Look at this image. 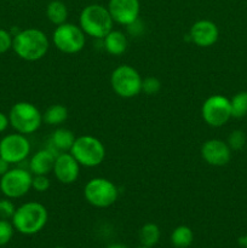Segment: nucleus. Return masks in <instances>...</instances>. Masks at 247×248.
Masks as SVG:
<instances>
[{"mask_svg": "<svg viewBox=\"0 0 247 248\" xmlns=\"http://www.w3.org/2000/svg\"><path fill=\"white\" fill-rule=\"evenodd\" d=\"M85 200L96 208H107L116 202L119 190L115 184L107 178L96 177L85 184Z\"/></svg>", "mask_w": 247, "mask_h": 248, "instance_id": "obj_7", "label": "nucleus"}, {"mask_svg": "<svg viewBox=\"0 0 247 248\" xmlns=\"http://www.w3.org/2000/svg\"><path fill=\"white\" fill-rule=\"evenodd\" d=\"M137 248H149V247H145V246H140V247H137Z\"/></svg>", "mask_w": 247, "mask_h": 248, "instance_id": "obj_36", "label": "nucleus"}, {"mask_svg": "<svg viewBox=\"0 0 247 248\" xmlns=\"http://www.w3.org/2000/svg\"><path fill=\"white\" fill-rule=\"evenodd\" d=\"M53 248H65V247H62V246H56V247H53Z\"/></svg>", "mask_w": 247, "mask_h": 248, "instance_id": "obj_35", "label": "nucleus"}, {"mask_svg": "<svg viewBox=\"0 0 247 248\" xmlns=\"http://www.w3.org/2000/svg\"><path fill=\"white\" fill-rule=\"evenodd\" d=\"M227 143L232 150H240L246 143V136L241 130H234L228 137Z\"/></svg>", "mask_w": 247, "mask_h": 248, "instance_id": "obj_26", "label": "nucleus"}, {"mask_svg": "<svg viewBox=\"0 0 247 248\" xmlns=\"http://www.w3.org/2000/svg\"><path fill=\"white\" fill-rule=\"evenodd\" d=\"M69 153L80 166L84 167H97L106 159L104 144L98 138L90 135L77 137Z\"/></svg>", "mask_w": 247, "mask_h": 248, "instance_id": "obj_5", "label": "nucleus"}, {"mask_svg": "<svg viewBox=\"0 0 247 248\" xmlns=\"http://www.w3.org/2000/svg\"><path fill=\"white\" fill-rule=\"evenodd\" d=\"M240 244H241L242 247L247 248V235H245V236H242L241 239H240Z\"/></svg>", "mask_w": 247, "mask_h": 248, "instance_id": "obj_33", "label": "nucleus"}, {"mask_svg": "<svg viewBox=\"0 0 247 248\" xmlns=\"http://www.w3.org/2000/svg\"><path fill=\"white\" fill-rule=\"evenodd\" d=\"M10 125V120H9V115H5L4 113L0 111V133L4 132Z\"/></svg>", "mask_w": 247, "mask_h": 248, "instance_id": "obj_31", "label": "nucleus"}, {"mask_svg": "<svg viewBox=\"0 0 247 248\" xmlns=\"http://www.w3.org/2000/svg\"><path fill=\"white\" fill-rule=\"evenodd\" d=\"M142 77L137 69L128 64H120L110 75L113 91L121 98H133L142 92Z\"/></svg>", "mask_w": 247, "mask_h": 248, "instance_id": "obj_6", "label": "nucleus"}, {"mask_svg": "<svg viewBox=\"0 0 247 248\" xmlns=\"http://www.w3.org/2000/svg\"><path fill=\"white\" fill-rule=\"evenodd\" d=\"M15 212H16V206L14 205L11 199L6 198L0 200V219H12Z\"/></svg>", "mask_w": 247, "mask_h": 248, "instance_id": "obj_27", "label": "nucleus"}, {"mask_svg": "<svg viewBox=\"0 0 247 248\" xmlns=\"http://www.w3.org/2000/svg\"><path fill=\"white\" fill-rule=\"evenodd\" d=\"M31 149L28 138L18 132L5 136L0 140V157L11 165L24 161L31 154Z\"/></svg>", "mask_w": 247, "mask_h": 248, "instance_id": "obj_11", "label": "nucleus"}, {"mask_svg": "<svg viewBox=\"0 0 247 248\" xmlns=\"http://www.w3.org/2000/svg\"><path fill=\"white\" fill-rule=\"evenodd\" d=\"M201 156L211 166H225L232 159V149L227 142L222 140H206L201 147Z\"/></svg>", "mask_w": 247, "mask_h": 248, "instance_id": "obj_14", "label": "nucleus"}, {"mask_svg": "<svg viewBox=\"0 0 247 248\" xmlns=\"http://www.w3.org/2000/svg\"><path fill=\"white\" fill-rule=\"evenodd\" d=\"M103 46L107 52L111 56H121L128 47L127 36L121 31L111 29L103 39Z\"/></svg>", "mask_w": 247, "mask_h": 248, "instance_id": "obj_17", "label": "nucleus"}, {"mask_svg": "<svg viewBox=\"0 0 247 248\" xmlns=\"http://www.w3.org/2000/svg\"><path fill=\"white\" fill-rule=\"evenodd\" d=\"M14 232L15 228L12 223H10L9 220L0 219V247L5 246L11 241Z\"/></svg>", "mask_w": 247, "mask_h": 248, "instance_id": "obj_25", "label": "nucleus"}, {"mask_svg": "<svg viewBox=\"0 0 247 248\" xmlns=\"http://www.w3.org/2000/svg\"><path fill=\"white\" fill-rule=\"evenodd\" d=\"M52 43L57 50L67 55H75L85 47L86 34L80 26L73 23H65L56 26L52 33Z\"/></svg>", "mask_w": 247, "mask_h": 248, "instance_id": "obj_8", "label": "nucleus"}, {"mask_svg": "<svg viewBox=\"0 0 247 248\" xmlns=\"http://www.w3.org/2000/svg\"><path fill=\"white\" fill-rule=\"evenodd\" d=\"M9 120L16 132L27 136L40 128L43 114L31 102H17L10 109Z\"/></svg>", "mask_w": 247, "mask_h": 248, "instance_id": "obj_4", "label": "nucleus"}, {"mask_svg": "<svg viewBox=\"0 0 247 248\" xmlns=\"http://www.w3.org/2000/svg\"><path fill=\"white\" fill-rule=\"evenodd\" d=\"M46 17L55 26H60L67 22L68 7L61 0H52L46 6Z\"/></svg>", "mask_w": 247, "mask_h": 248, "instance_id": "obj_19", "label": "nucleus"}, {"mask_svg": "<svg viewBox=\"0 0 247 248\" xmlns=\"http://www.w3.org/2000/svg\"><path fill=\"white\" fill-rule=\"evenodd\" d=\"M232 118L241 119L247 115V91L237 92L230 99Z\"/></svg>", "mask_w": 247, "mask_h": 248, "instance_id": "obj_23", "label": "nucleus"}, {"mask_svg": "<svg viewBox=\"0 0 247 248\" xmlns=\"http://www.w3.org/2000/svg\"><path fill=\"white\" fill-rule=\"evenodd\" d=\"M201 115L211 127H222L232 118L230 99L222 94L210 96L201 107Z\"/></svg>", "mask_w": 247, "mask_h": 248, "instance_id": "obj_10", "label": "nucleus"}, {"mask_svg": "<svg viewBox=\"0 0 247 248\" xmlns=\"http://www.w3.org/2000/svg\"><path fill=\"white\" fill-rule=\"evenodd\" d=\"M193 240L194 232L188 225H178L171 234V244L176 248H188Z\"/></svg>", "mask_w": 247, "mask_h": 248, "instance_id": "obj_22", "label": "nucleus"}, {"mask_svg": "<svg viewBox=\"0 0 247 248\" xmlns=\"http://www.w3.org/2000/svg\"><path fill=\"white\" fill-rule=\"evenodd\" d=\"M48 47V38L40 29L27 28L14 35L12 50L19 58L28 62H35L45 57Z\"/></svg>", "mask_w": 247, "mask_h": 248, "instance_id": "obj_1", "label": "nucleus"}, {"mask_svg": "<svg viewBox=\"0 0 247 248\" xmlns=\"http://www.w3.org/2000/svg\"><path fill=\"white\" fill-rule=\"evenodd\" d=\"M68 119V109L63 104H52L43 114V123L50 126H60Z\"/></svg>", "mask_w": 247, "mask_h": 248, "instance_id": "obj_20", "label": "nucleus"}, {"mask_svg": "<svg viewBox=\"0 0 247 248\" xmlns=\"http://www.w3.org/2000/svg\"><path fill=\"white\" fill-rule=\"evenodd\" d=\"M31 171L23 169H10L0 177V190L7 199H19L27 195L31 189Z\"/></svg>", "mask_w": 247, "mask_h": 248, "instance_id": "obj_9", "label": "nucleus"}, {"mask_svg": "<svg viewBox=\"0 0 247 248\" xmlns=\"http://www.w3.org/2000/svg\"><path fill=\"white\" fill-rule=\"evenodd\" d=\"M56 156L57 155L51 149H41L36 152L31 156L29 162V171L31 174L38 176V174H45L47 176L50 172H52L53 165H55Z\"/></svg>", "mask_w": 247, "mask_h": 248, "instance_id": "obj_16", "label": "nucleus"}, {"mask_svg": "<svg viewBox=\"0 0 247 248\" xmlns=\"http://www.w3.org/2000/svg\"><path fill=\"white\" fill-rule=\"evenodd\" d=\"M75 140H77V137L69 128H56L51 135V143L55 147V149L60 150L61 153L70 152Z\"/></svg>", "mask_w": 247, "mask_h": 248, "instance_id": "obj_18", "label": "nucleus"}, {"mask_svg": "<svg viewBox=\"0 0 247 248\" xmlns=\"http://www.w3.org/2000/svg\"><path fill=\"white\" fill-rule=\"evenodd\" d=\"M107 248H127V247L120 244H114V245H110V246H108Z\"/></svg>", "mask_w": 247, "mask_h": 248, "instance_id": "obj_34", "label": "nucleus"}, {"mask_svg": "<svg viewBox=\"0 0 247 248\" xmlns=\"http://www.w3.org/2000/svg\"><path fill=\"white\" fill-rule=\"evenodd\" d=\"M12 41H14V35L10 31L0 28V55L12 48Z\"/></svg>", "mask_w": 247, "mask_h": 248, "instance_id": "obj_29", "label": "nucleus"}, {"mask_svg": "<svg viewBox=\"0 0 247 248\" xmlns=\"http://www.w3.org/2000/svg\"><path fill=\"white\" fill-rule=\"evenodd\" d=\"M48 213L45 206L36 201H29L16 208L12 225L15 230L23 235H34L45 228Z\"/></svg>", "mask_w": 247, "mask_h": 248, "instance_id": "obj_2", "label": "nucleus"}, {"mask_svg": "<svg viewBox=\"0 0 247 248\" xmlns=\"http://www.w3.org/2000/svg\"><path fill=\"white\" fill-rule=\"evenodd\" d=\"M189 38L199 47H210L217 43L219 29L217 24L210 19H199L191 26Z\"/></svg>", "mask_w": 247, "mask_h": 248, "instance_id": "obj_15", "label": "nucleus"}, {"mask_svg": "<svg viewBox=\"0 0 247 248\" xmlns=\"http://www.w3.org/2000/svg\"><path fill=\"white\" fill-rule=\"evenodd\" d=\"M139 242L142 246L153 248L159 242L161 232L155 223H147L139 230Z\"/></svg>", "mask_w": 247, "mask_h": 248, "instance_id": "obj_21", "label": "nucleus"}, {"mask_svg": "<svg viewBox=\"0 0 247 248\" xmlns=\"http://www.w3.org/2000/svg\"><path fill=\"white\" fill-rule=\"evenodd\" d=\"M114 21L108 9L101 4H91L81 10L79 26L87 36L103 39L113 29Z\"/></svg>", "mask_w": 247, "mask_h": 248, "instance_id": "obj_3", "label": "nucleus"}, {"mask_svg": "<svg viewBox=\"0 0 247 248\" xmlns=\"http://www.w3.org/2000/svg\"><path fill=\"white\" fill-rule=\"evenodd\" d=\"M10 165H11V164H9L6 160L2 159V157H0V177L4 176V174L6 173L7 171H9Z\"/></svg>", "mask_w": 247, "mask_h": 248, "instance_id": "obj_32", "label": "nucleus"}, {"mask_svg": "<svg viewBox=\"0 0 247 248\" xmlns=\"http://www.w3.org/2000/svg\"><path fill=\"white\" fill-rule=\"evenodd\" d=\"M56 179L62 184H73L80 174V165L69 152L57 154L52 170Z\"/></svg>", "mask_w": 247, "mask_h": 248, "instance_id": "obj_13", "label": "nucleus"}, {"mask_svg": "<svg viewBox=\"0 0 247 248\" xmlns=\"http://www.w3.org/2000/svg\"><path fill=\"white\" fill-rule=\"evenodd\" d=\"M51 182L45 174H38V176H33V181H31V188L36 190L38 193H45L50 189Z\"/></svg>", "mask_w": 247, "mask_h": 248, "instance_id": "obj_28", "label": "nucleus"}, {"mask_svg": "<svg viewBox=\"0 0 247 248\" xmlns=\"http://www.w3.org/2000/svg\"><path fill=\"white\" fill-rule=\"evenodd\" d=\"M161 90V82L155 77H147L142 81V92L148 96H154Z\"/></svg>", "mask_w": 247, "mask_h": 248, "instance_id": "obj_24", "label": "nucleus"}, {"mask_svg": "<svg viewBox=\"0 0 247 248\" xmlns=\"http://www.w3.org/2000/svg\"><path fill=\"white\" fill-rule=\"evenodd\" d=\"M107 9L114 23L127 27L139 18L140 2L139 0H109Z\"/></svg>", "mask_w": 247, "mask_h": 248, "instance_id": "obj_12", "label": "nucleus"}, {"mask_svg": "<svg viewBox=\"0 0 247 248\" xmlns=\"http://www.w3.org/2000/svg\"><path fill=\"white\" fill-rule=\"evenodd\" d=\"M140 26H142V23H140L139 18H138L137 21H135V22H133V23L128 24L127 29H128V31H130V33L132 34V35L136 36V35H138V34L142 33L143 28Z\"/></svg>", "mask_w": 247, "mask_h": 248, "instance_id": "obj_30", "label": "nucleus"}]
</instances>
